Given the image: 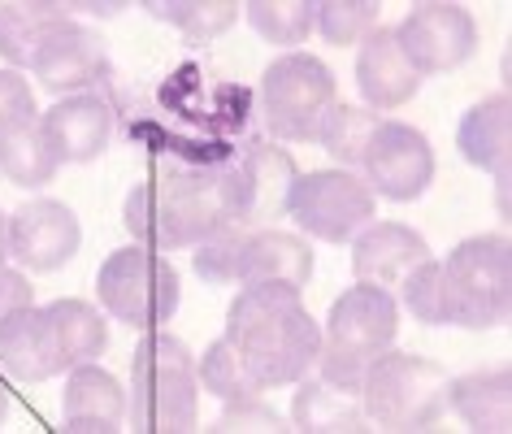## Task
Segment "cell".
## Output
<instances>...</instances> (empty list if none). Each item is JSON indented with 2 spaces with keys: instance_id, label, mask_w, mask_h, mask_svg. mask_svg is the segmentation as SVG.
<instances>
[{
  "instance_id": "cell-29",
  "label": "cell",
  "mask_w": 512,
  "mask_h": 434,
  "mask_svg": "<svg viewBox=\"0 0 512 434\" xmlns=\"http://www.w3.org/2000/svg\"><path fill=\"white\" fill-rule=\"evenodd\" d=\"M252 31L261 35L265 44H278V48H291L309 40L313 31V0H248L243 5Z\"/></svg>"
},
{
  "instance_id": "cell-1",
  "label": "cell",
  "mask_w": 512,
  "mask_h": 434,
  "mask_svg": "<svg viewBox=\"0 0 512 434\" xmlns=\"http://www.w3.org/2000/svg\"><path fill=\"white\" fill-rule=\"evenodd\" d=\"M122 226L152 252H187L222 226H243L235 152L217 161H174L131 187Z\"/></svg>"
},
{
  "instance_id": "cell-13",
  "label": "cell",
  "mask_w": 512,
  "mask_h": 434,
  "mask_svg": "<svg viewBox=\"0 0 512 434\" xmlns=\"http://www.w3.org/2000/svg\"><path fill=\"white\" fill-rule=\"evenodd\" d=\"M31 70H35V79H40L44 92H53V96L96 92V87H105V79L113 74L109 48L100 40V31L74 22V14L61 18L57 27H48Z\"/></svg>"
},
{
  "instance_id": "cell-19",
  "label": "cell",
  "mask_w": 512,
  "mask_h": 434,
  "mask_svg": "<svg viewBox=\"0 0 512 434\" xmlns=\"http://www.w3.org/2000/svg\"><path fill=\"white\" fill-rule=\"evenodd\" d=\"M61 426L70 434H113L126 426V387L96 361L74 365L61 391Z\"/></svg>"
},
{
  "instance_id": "cell-23",
  "label": "cell",
  "mask_w": 512,
  "mask_h": 434,
  "mask_svg": "<svg viewBox=\"0 0 512 434\" xmlns=\"http://www.w3.org/2000/svg\"><path fill=\"white\" fill-rule=\"evenodd\" d=\"M456 148L460 157L478 170H499L508 165V148H512V100L508 92H495L478 100L456 126Z\"/></svg>"
},
{
  "instance_id": "cell-32",
  "label": "cell",
  "mask_w": 512,
  "mask_h": 434,
  "mask_svg": "<svg viewBox=\"0 0 512 434\" xmlns=\"http://www.w3.org/2000/svg\"><path fill=\"white\" fill-rule=\"evenodd\" d=\"M400 300L421 326H443V313H439V261L434 257L421 261L417 270L400 283Z\"/></svg>"
},
{
  "instance_id": "cell-24",
  "label": "cell",
  "mask_w": 512,
  "mask_h": 434,
  "mask_svg": "<svg viewBox=\"0 0 512 434\" xmlns=\"http://www.w3.org/2000/svg\"><path fill=\"white\" fill-rule=\"evenodd\" d=\"M70 18V0H14L0 5V57L9 70H27L40 53L48 27Z\"/></svg>"
},
{
  "instance_id": "cell-21",
  "label": "cell",
  "mask_w": 512,
  "mask_h": 434,
  "mask_svg": "<svg viewBox=\"0 0 512 434\" xmlns=\"http://www.w3.org/2000/svg\"><path fill=\"white\" fill-rule=\"evenodd\" d=\"M447 408L478 434H504L512 426V369L491 365L447 382Z\"/></svg>"
},
{
  "instance_id": "cell-37",
  "label": "cell",
  "mask_w": 512,
  "mask_h": 434,
  "mask_svg": "<svg viewBox=\"0 0 512 434\" xmlns=\"http://www.w3.org/2000/svg\"><path fill=\"white\" fill-rule=\"evenodd\" d=\"M495 204H499V217H508V165L495 170Z\"/></svg>"
},
{
  "instance_id": "cell-35",
  "label": "cell",
  "mask_w": 512,
  "mask_h": 434,
  "mask_svg": "<svg viewBox=\"0 0 512 434\" xmlns=\"http://www.w3.org/2000/svg\"><path fill=\"white\" fill-rule=\"evenodd\" d=\"M35 304V291L27 283V274L22 270H9V265H0V326L9 322L14 313L31 309Z\"/></svg>"
},
{
  "instance_id": "cell-5",
  "label": "cell",
  "mask_w": 512,
  "mask_h": 434,
  "mask_svg": "<svg viewBox=\"0 0 512 434\" xmlns=\"http://www.w3.org/2000/svg\"><path fill=\"white\" fill-rule=\"evenodd\" d=\"M395 335H400V300H395V291L356 283L326 313L317 374L343 391H361L365 369L391 348Z\"/></svg>"
},
{
  "instance_id": "cell-10",
  "label": "cell",
  "mask_w": 512,
  "mask_h": 434,
  "mask_svg": "<svg viewBox=\"0 0 512 434\" xmlns=\"http://www.w3.org/2000/svg\"><path fill=\"white\" fill-rule=\"evenodd\" d=\"M374 209H378V196L352 170L300 174L287 200V217L304 235L322 239V244H352L374 222Z\"/></svg>"
},
{
  "instance_id": "cell-31",
  "label": "cell",
  "mask_w": 512,
  "mask_h": 434,
  "mask_svg": "<svg viewBox=\"0 0 512 434\" xmlns=\"http://www.w3.org/2000/svg\"><path fill=\"white\" fill-rule=\"evenodd\" d=\"M243 226H222L217 235H209L204 244L191 248V270H196L209 287H230L239 283V257H243Z\"/></svg>"
},
{
  "instance_id": "cell-17",
  "label": "cell",
  "mask_w": 512,
  "mask_h": 434,
  "mask_svg": "<svg viewBox=\"0 0 512 434\" xmlns=\"http://www.w3.org/2000/svg\"><path fill=\"white\" fill-rule=\"evenodd\" d=\"M434 252L426 235H417L404 222H369L361 235L352 239V274L356 283L400 291V283L417 270L421 261H430Z\"/></svg>"
},
{
  "instance_id": "cell-18",
  "label": "cell",
  "mask_w": 512,
  "mask_h": 434,
  "mask_svg": "<svg viewBox=\"0 0 512 434\" xmlns=\"http://www.w3.org/2000/svg\"><path fill=\"white\" fill-rule=\"evenodd\" d=\"M421 74L413 70V61L404 57L400 40H395L391 27H378L361 40V53H356V87L365 96V109H400L421 92Z\"/></svg>"
},
{
  "instance_id": "cell-3",
  "label": "cell",
  "mask_w": 512,
  "mask_h": 434,
  "mask_svg": "<svg viewBox=\"0 0 512 434\" xmlns=\"http://www.w3.org/2000/svg\"><path fill=\"white\" fill-rule=\"evenodd\" d=\"M109 348L105 313L87 300H53L44 309H22L0 326V365L18 382H44L70 374Z\"/></svg>"
},
{
  "instance_id": "cell-15",
  "label": "cell",
  "mask_w": 512,
  "mask_h": 434,
  "mask_svg": "<svg viewBox=\"0 0 512 434\" xmlns=\"http://www.w3.org/2000/svg\"><path fill=\"white\" fill-rule=\"evenodd\" d=\"M113 122H118V113H113L105 92L61 96L53 109L40 113V131L61 165H87L105 157L113 144Z\"/></svg>"
},
{
  "instance_id": "cell-25",
  "label": "cell",
  "mask_w": 512,
  "mask_h": 434,
  "mask_svg": "<svg viewBox=\"0 0 512 434\" xmlns=\"http://www.w3.org/2000/svg\"><path fill=\"white\" fill-rule=\"evenodd\" d=\"M57 170H61V161L53 144L44 139L40 122L0 131V174L14 187H48L57 178Z\"/></svg>"
},
{
  "instance_id": "cell-6",
  "label": "cell",
  "mask_w": 512,
  "mask_h": 434,
  "mask_svg": "<svg viewBox=\"0 0 512 434\" xmlns=\"http://www.w3.org/2000/svg\"><path fill=\"white\" fill-rule=\"evenodd\" d=\"M443 326L495 330L512 313V248L504 235H473L439 261Z\"/></svg>"
},
{
  "instance_id": "cell-9",
  "label": "cell",
  "mask_w": 512,
  "mask_h": 434,
  "mask_svg": "<svg viewBox=\"0 0 512 434\" xmlns=\"http://www.w3.org/2000/svg\"><path fill=\"white\" fill-rule=\"evenodd\" d=\"M335 105V70L313 53H283L261 74V113L283 144H313L326 109Z\"/></svg>"
},
{
  "instance_id": "cell-14",
  "label": "cell",
  "mask_w": 512,
  "mask_h": 434,
  "mask_svg": "<svg viewBox=\"0 0 512 434\" xmlns=\"http://www.w3.org/2000/svg\"><path fill=\"white\" fill-rule=\"evenodd\" d=\"M83 244V226L70 204L61 200H27L9 213V257L22 270L53 274Z\"/></svg>"
},
{
  "instance_id": "cell-30",
  "label": "cell",
  "mask_w": 512,
  "mask_h": 434,
  "mask_svg": "<svg viewBox=\"0 0 512 434\" xmlns=\"http://www.w3.org/2000/svg\"><path fill=\"white\" fill-rule=\"evenodd\" d=\"M378 27H382L378 0H313V31L335 48L361 44Z\"/></svg>"
},
{
  "instance_id": "cell-38",
  "label": "cell",
  "mask_w": 512,
  "mask_h": 434,
  "mask_svg": "<svg viewBox=\"0 0 512 434\" xmlns=\"http://www.w3.org/2000/svg\"><path fill=\"white\" fill-rule=\"evenodd\" d=\"M9 261V217L0 213V265Z\"/></svg>"
},
{
  "instance_id": "cell-22",
  "label": "cell",
  "mask_w": 512,
  "mask_h": 434,
  "mask_svg": "<svg viewBox=\"0 0 512 434\" xmlns=\"http://www.w3.org/2000/svg\"><path fill=\"white\" fill-rule=\"evenodd\" d=\"M291 430L304 434H361L369 430V417L361 408V391H343L322 374H304L296 382V400H291Z\"/></svg>"
},
{
  "instance_id": "cell-39",
  "label": "cell",
  "mask_w": 512,
  "mask_h": 434,
  "mask_svg": "<svg viewBox=\"0 0 512 434\" xmlns=\"http://www.w3.org/2000/svg\"><path fill=\"white\" fill-rule=\"evenodd\" d=\"M5 413H9V387L0 382V421H5Z\"/></svg>"
},
{
  "instance_id": "cell-33",
  "label": "cell",
  "mask_w": 512,
  "mask_h": 434,
  "mask_svg": "<svg viewBox=\"0 0 512 434\" xmlns=\"http://www.w3.org/2000/svg\"><path fill=\"white\" fill-rule=\"evenodd\" d=\"M209 430H217V434H235V430H243V434H256V430L274 434V430H291V421L278 417L261 395H252V400H230L222 408V417H217Z\"/></svg>"
},
{
  "instance_id": "cell-28",
  "label": "cell",
  "mask_w": 512,
  "mask_h": 434,
  "mask_svg": "<svg viewBox=\"0 0 512 434\" xmlns=\"http://www.w3.org/2000/svg\"><path fill=\"white\" fill-rule=\"evenodd\" d=\"M196 374H200V387L209 391V395H217L222 404H230V400H252V395L265 391L261 382H256L252 369L243 365V356L235 352V343H230L226 335L217 339V343H209V352L196 361Z\"/></svg>"
},
{
  "instance_id": "cell-34",
  "label": "cell",
  "mask_w": 512,
  "mask_h": 434,
  "mask_svg": "<svg viewBox=\"0 0 512 434\" xmlns=\"http://www.w3.org/2000/svg\"><path fill=\"white\" fill-rule=\"evenodd\" d=\"M35 92H31V79H22V70H0V131H14V126H27V122H40L35 118Z\"/></svg>"
},
{
  "instance_id": "cell-16",
  "label": "cell",
  "mask_w": 512,
  "mask_h": 434,
  "mask_svg": "<svg viewBox=\"0 0 512 434\" xmlns=\"http://www.w3.org/2000/svg\"><path fill=\"white\" fill-rule=\"evenodd\" d=\"M239 165V204H243V231L278 226L287 217L291 187L300 178V165L291 161L287 148L274 144H248L235 152Z\"/></svg>"
},
{
  "instance_id": "cell-36",
  "label": "cell",
  "mask_w": 512,
  "mask_h": 434,
  "mask_svg": "<svg viewBox=\"0 0 512 434\" xmlns=\"http://www.w3.org/2000/svg\"><path fill=\"white\" fill-rule=\"evenodd\" d=\"M70 9H87L92 18H118L122 9H131L126 0H70Z\"/></svg>"
},
{
  "instance_id": "cell-26",
  "label": "cell",
  "mask_w": 512,
  "mask_h": 434,
  "mask_svg": "<svg viewBox=\"0 0 512 434\" xmlns=\"http://www.w3.org/2000/svg\"><path fill=\"white\" fill-rule=\"evenodd\" d=\"M378 113L365 109V105H330L322 126H317V144H322L330 152V161L339 165V170H361V157L369 148V139H374L378 131Z\"/></svg>"
},
{
  "instance_id": "cell-11",
  "label": "cell",
  "mask_w": 512,
  "mask_h": 434,
  "mask_svg": "<svg viewBox=\"0 0 512 434\" xmlns=\"http://www.w3.org/2000/svg\"><path fill=\"white\" fill-rule=\"evenodd\" d=\"M391 31L421 79L426 74H452L478 48V22L465 5H452V0H421Z\"/></svg>"
},
{
  "instance_id": "cell-12",
  "label": "cell",
  "mask_w": 512,
  "mask_h": 434,
  "mask_svg": "<svg viewBox=\"0 0 512 434\" xmlns=\"http://www.w3.org/2000/svg\"><path fill=\"white\" fill-rule=\"evenodd\" d=\"M361 174L374 196L408 204V200L426 196V187L434 183V148L417 126L382 118L361 157Z\"/></svg>"
},
{
  "instance_id": "cell-8",
  "label": "cell",
  "mask_w": 512,
  "mask_h": 434,
  "mask_svg": "<svg viewBox=\"0 0 512 434\" xmlns=\"http://www.w3.org/2000/svg\"><path fill=\"white\" fill-rule=\"evenodd\" d=\"M96 296L113 322L131 330H161L174 322L183 304V283H178L174 261L144 244L113 248L96 270Z\"/></svg>"
},
{
  "instance_id": "cell-20",
  "label": "cell",
  "mask_w": 512,
  "mask_h": 434,
  "mask_svg": "<svg viewBox=\"0 0 512 434\" xmlns=\"http://www.w3.org/2000/svg\"><path fill=\"white\" fill-rule=\"evenodd\" d=\"M313 278V248L300 235L278 231V226H261L248 231L243 239V257H239V283L243 287H296L304 291Z\"/></svg>"
},
{
  "instance_id": "cell-27",
  "label": "cell",
  "mask_w": 512,
  "mask_h": 434,
  "mask_svg": "<svg viewBox=\"0 0 512 434\" xmlns=\"http://www.w3.org/2000/svg\"><path fill=\"white\" fill-rule=\"evenodd\" d=\"M144 9L157 22H170L174 31H183L191 44H209L235 27L243 5L239 0H144Z\"/></svg>"
},
{
  "instance_id": "cell-7",
  "label": "cell",
  "mask_w": 512,
  "mask_h": 434,
  "mask_svg": "<svg viewBox=\"0 0 512 434\" xmlns=\"http://www.w3.org/2000/svg\"><path fill=\"white\" fill-rule=\"evenodd\" d=\"M447 382L439 361L387 348L361 378V408L382 430H426L447 413Z\"/></svg>"
},
{
  "instance_id": "cell-4",
  "label": "cell",
  "mask_w": 512,
  "mask_h": 434,
  "mask_svg": "<svg viewBox=\"0 0 512 434\" xmlns=\"http://www.w3.org/2000/svg\"><path fill=\"white\" fill-rule=\"evenodd\" d=\"M126 421L144 434H183L200 421V374L183 339L165 330H144L131 352V395Z\"/></svg>"
},
{
  "instance_id": "cell-2",
  "label": "cell",
  "mask_w": 512,
  "mask_h": 434,
  "mask_svg": "<svg viewBox=\"0 0 512 434\" xmlns=\"http://www.w3.org/2000/svg\"><path fill=\"white\" fill-rule=\"evenodd\" d=\"M226 339L265 391L296 387L322 352V322L304 309L296 287H243L226 309Z\"/></svg>"
}]
</instances>
